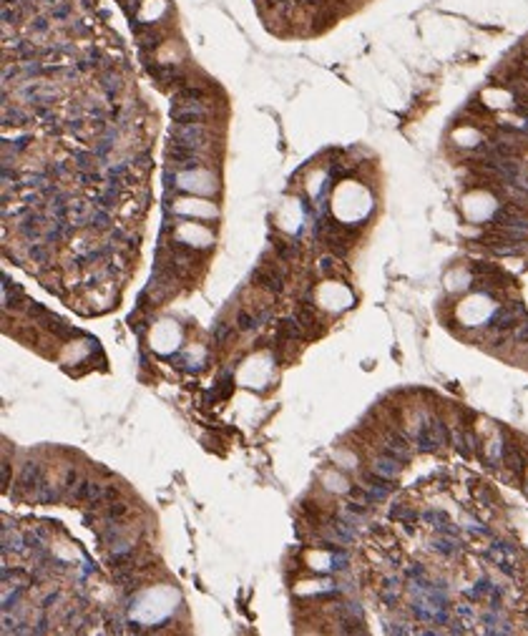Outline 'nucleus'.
I'll return each mask as SVG.
<instances>
[{
    "instance_id": "f257e3e1",
    "label": "nucleus",
    "mask_w": 528,
    "mask_h": 636,
    "mask_svg": "<svg viewBox=\"0 0 528 636\" xmlns=\"http://www.w3.org/2000/svg\"><path fill=\"white\" fill-rule=\"evenodd\" d=\"M46 483V470H43V465L41 463H36V460H28L23 468H21V475H18V486H16V491H28V498L33 501V496L38 493V488Z\"/></svg>"
},
{
    "instance_id": "f03ea898",
    "label": "nucleus",
    "mask_w": 528,
    "mask_h": 636,
    "mask_svg": "<svg viewBox=\"0 0 528 636\" xmlns=\"http://www.w3.org/2000/svg\"><path fill=\"white\" fill-rule=\"evenodd\" d=\"M525 314V309L520 307V304H505V307H500L493 317H490V327L493 330H510V327H515L518 325V320Z\"/></svg>"
},
{
    "instance_id": "7ed1b4c3",
    "label": "nucleus",
    "mask_w": 528,
    "mask_h": 636,
    "mask_svg": "<svg viewBox=\"0 0 528 636\" xmlns=\"http://www.w3.org/2000/svg\"><path fill=\"white\" fill-rule=\"evenodd\" d=\"M415 445L423 450V453H433V450H438L443 443L438 440V435H435V428H433V422H428V425H420V430L415 433Z\"/></svg>"
},
{
    "instance_id": "20e7f679",
    "label": "nucleus",
    "mask_w": 528,
    "mask_h": 636,
    "mask_svg": "<svg viewBox=\"0 0 528 636\" xmlns=\"http://www.w3.org/2000/svg\"><path fill=\"white\" fill-rule=\"evenodd\" d=\"M503 463H505L508 470H513L515 475H520L523 468H525V460H523V455H520V448H518L515 443H510V438L503 443Z\"/></svg>"
},
{
    "instance_id": "39448f33",
    "label": "nucleus",
    "mask_w": 528,
    "mask_h": 636,
    "mask_svg": "<svg viewBox=\"0 0 528 636\" xmlns=\"http://www.w3.org/2000/svg\"><path fill=\"white\" fill-rule=\"evenodd\" d=\"M302 337H304V327L299 325L297 317H287V320L279 322V327H277V340L279 342H284V340H302Z\"/></svg>"
},
{
    "instance_id": "423d86ee",
    "label": "nucleus",
    "mask_w": 528,
    "mask_h": 636,
    "mask_svg": "<svg viewBox=\"0 0 528 636\" xmlns=\"http://www.w3.org/2000/svg\"><path fill=\"white\" fill-rule=\"evenodd\" d=\"M329 531H332L337 543H352V541H355V526H352L349 521H344V518L329 521Z\"/></svg>"
},
{
    "instance_id": "0eeeda50",
    "label": "nucleus",
    "mask_w": 528,
    "mask_h": 636,
    "mask_svg": "<svg viewBox=\"0 0 528 636\" xmlns=\"http://www.w3.org/2000/svg\"><path fill=\"white\" fill-rule=\"evenodd\" d=\"M373 470L380 473V475H385V478H393V481H395V478L400 475V470H403V463L395 460V458H390V455H380V458H375Z\"/></svg>"
},
{
    "instance_id": "6e6552de",
    "label": "nucleus",
    "mask_w": 528,
    "mask_h": 636,
    "mask_svg": "<svg viewBox=\"0 0 528 636\" xmlns=\"http://www.w3.org/2000/svg\"><path fill=\"white\" fill-rule=\"evenodd\" d=\"M46 538H48V531L41 528V526H31L23 531V543H26V551H36V548H43L46 546Z\"/></svg>"
},
{
    "instance_id": "1a4fd4ad",
    "label": "nucleus",
    "mask_w": 528,
    "mask_h": 636,
    "mask_svg": "<svg viewBox=\"0 0 528 636\" xmlns=\"http://www.w3.org/2000/svg\"><path fill=\"white\" fill-rule=\"evenodd\" d=\"M252 279L257 282V284H262L264 289H269V292H282V277L277 274V272H272V274H267L264 269H257L254 274H252Z\"/></svg>"
},
{
    "instance_id": "9d476101",
    "label": "nucleus",
    "mask_w": 528,
    "mask_h": 636,
    "mask_svg": "<svg viewBox=\"0 0 528 636\" xmlns=\"http://www.w3.org/2000/svg\"><path fill=\"white\" fill-rule=\"evenodd\" d=\"M390 518H393V521H400V523L408 526V528H413V523L418 521V513H415L410 506H405V503H395V506H390Z\"/></svg>"
},
{
    "instance_id": "9b49d317",
    "label": "nucleus",
    "mask_w": 528,
    "mask_h": 636,
    "mask_svg": "<svg viewBox=\"0 0 528 636\" xmlns=\"http://www.w3.org/2000/svg\"><path fill=\"white\" fill-rule=\"evenodd\" d=\"M458 541H455V536H443L440 533V538H435L433 541V551L435 553H440V556H445V558H450V556H455L458 553Z\"/></svg>"
},
{
    "instance_id": "f8f14e48",
    "label": "nucleus",
    "mask_w": 528,
    "mask_h": 636,
    "mask_svg": "<svg viewBox=\"0 0 528 636\" xmlns=\"http://www.w3.org/2000/svg\"><path fill=\"white\" fill-rule=\"evenodd\" d=\"M61 496H63V491L56 488V486H51V483L46 481V483L38 488V493L33 496V501H36V503H43V506H51V503H56Z\"/></svg>"
},
{
    "instance_id": "ddd939ff",
    "label": "nucleus",
    "mask_w": 528,
    "mask_h": 636,
    "mask_svg": "<svg viewBox=\"0 0 528 636\" xmlns=\"http://www.w3.org/2000/svg\"><path fill=\"white\" fill-rule=\"evenodd\" d=\"M103 516H106V521H108V523H121V521L128 516V503H123V501L118 498V501H113V503H108V506H106Z\"/></svg>"
},
{
    "instance_id": "4468645a",
    "label": "nucleus",
    "mask_w": 528,
    "mask_h": 636,
    "mask_svg": "<svg viewBox=\"0 0 528 636\" xmlns=\"http://www.w3.org/2000/svg\"><path fill=\"white\" fill-rule=\"evenodd\" d=\"M490 588H493V583L488 581V578H480L473 588H468V598H473V601H480V598H485L488 593H490Z\"/></svg>"
},
{
    "instance_id": "2eb2a0df",
    "label": "nucleus",
    "mask_w": 528,
    "mask_h": 636,
    "mask_svg": "<svg viewBox=\"0 0 528 636\" xmlns=\"http://www.w3.org/2000/svg\"><path fill=\"white\" fill-rule=\"evenodd\" d=\"M232 335H234V330H232V325H227V322H219L217 327H214V342L217 345H227L229 340H232Z\"/></svg>"
},
{
    "instance_id": "dca6fc26",
    "label": "nucleus",
    "mask_w": 528,
    "mask_h": 636,
    "mask_svg": "<svg viewBox=\"0 0 528 636\" xmlns=\"http://www.w3.org/2000/svg\"><path fill=\"white\" fill-rule=\"evenodd\" d=\"M259 322H257V317L254 314H249L247 309H242L239 314H237V327L239 330H244V332H249V330H254Z\"/></svg>"
},
{
    "instance_id": "f3484780",
    "label": "nucleus",
    "mask_w": 528,
    "mask_h": 636,
    "mask_svg": "<svg viewBox=\"0 0 528 636\" xmlns=\"http://www.w3.org/2000/svg\"><path fill=\"white\" fill-rule=\"evenodd\" d=\"M78 483H81V473H78V470H68V473H66V478H63L61 491H63V493H71Z\"/></svg>"
},
{
    "instance_id": "a211bd4d",
    "label": "nucleus",
    "mask_w": 528,
    "mask_h": 636,
    "mask_svg": "<svg viewBox=\"0 0 528 636\" xmlns=\"http://www.w3.org/2000/svg\"><path fill=\"white\" fill-rule=\"evenodd\" d=\"M58 601H61V591H51V593H46V596H43L41 608H43V611H48V608H53Z\"/></svg>"
},
{
    "instance_id": "6ab92c4d",
    "label": "nucleus",
    "mask_w": 528,
    "mask_h": 636,
    "mask_svg": "<svg viewBox=\"0 0 528 636\" xmlns=\"http://www.w3.org/2000/svg\"><path fill=\"white\" fill-rule=\"evenodd\" d=\"M118 498H121V493H118L116 486H103V506H108V503H113Z\"/></svg>"
},
{
    "instance_id": "aec40b11",
    "label": "nucleus",
    "mask_w": 528,
    "mask_h": 636,
    "mask_svg": "<svg viewBox=\"0 0 528 636\" xmlns=\"http://www.w3.org/2000/svg\"><path fill=\"white\" fill-rule=\"evenodd\" d=\"M0 478H3V491L8 493V486H11V463L8 460H3V475Z\"/></svg>"
},
{
    "instance_id": "412c9836",
    "label": "nucleus",
    "mask_w": 528,
    "mask_h": 636,
    "mask_svg": "<svg viewBox=\"0 0 528 636\" xmlns=\"http://www.w3.org/2000/svg\"><path fill=\"white\" fill-rule=\"evenodd\" d=\"M51 628H48V618L41 613V618H38V623L33 626V633H48Z\"/></svg>"
},
{
    "instance_id": "4be33fe9",
    "label": "nucleus",
    "mask_w": 528,
    "mask_h": 636,
    "mask_svg": "<svg viewBox=\"0 0 528 636\" xmlns=\"http://www.w3.org/2000/svg\"><path fill=\"white\" fill-rule=\"evenodd\" d=\"M515 340H518V342H528V325H523V327L515 332Z\"/></svg>"
},
{
    "instance_id": "5701e85b",
    "label": "nucleus",
    "mask_w": 528,
    "mask_h": 636,
    "mask_svg": "<svg viewBox=\"0 0 528 636\" xmlns=\"http://www.w3.org/2000/svg\"><path fill=\"white\" fill-rule=\"evenodd\" d=\"M81 566H83V576H88V573H93V571H96V568H93V563H88V561H83Z\"/></svg>"
}]
</instances>
